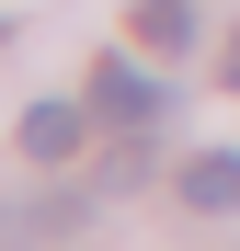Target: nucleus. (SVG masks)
I'll use <instances>...</instances> for the list:
<instances>
[{
	"label": "nucleus",
	"mask_w": 240,
	"mask_h": 251,
	"mask_svg": "<svg viewBox=\"0 0 240 251\" xmlns=\"http://www.w3.org/2000/svg\"><path fill=\"white\" fill-rule=\"evenodd\" d=\"M23 160H80V103H34L23 114Z\"/></svg>",
	"instance_id": "3"
},
{
	"label": "nucleus",
	"mask_w": 240,
	"mask_h": 251,
	"mask_svg": "<svg viewBox=\"0 0 240 251\" xmlns=\"http://www.w3.org/2000/svg\"><path fill=\"white\" fill-rule=\"evenodd\" d=\"M229 92H240V34H229Z\"/></svg>",
	"instance_id": "5"
},
{
	"label": "nucleus",
	"mask_w": 240,
	"mask_h": 251,
	"mask_svg": "<svg viewBox=\"0 0 240 251\" xmlns=\"http://www.w3.org/2000/svg\"><path fill=\"white\" fill-rule=\"evenodd\" d=\"M92 114H103V126H160V114H172V92H160V69L114 57V69H92Z\"/></svg>",
	"instance_id": "1"
},
{
	"label": "nucleus",
	"mask_w": 240,
	"mask_h": 251,
	"mask_svg": "<svg viewBox=\"0 0 240 251\" xmlns=\"http://www.w3.org/2000/svg\"><path fill=\"white\" fill-rule=\"evenodd\" d=\"M183 205H194V217H229V205H240V149L183 160Z\"/></svg>",
	"instance_id": "2"
},
{
	"label": "nucleus",
	"mask_w": 240,
	"mask_h": 251,
	"mask_svg": "<svg viewBox=\"0 0 240 251\" xmlns=\"http://www.w3.org/2000/svg\"><path fill=\"white\" fill-rule=\"evenodd\" d=\"M194 34V0H137V46H183Z\"/></svg>",
	"instance_id": "4"
}]
</instances>
